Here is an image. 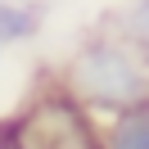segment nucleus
<instances>
[{
  "mask_svg": "<svg viewBox=\"0 0 149 149\" xmlns=\"http://www.w3.org/2000/svg\"><path fill=\"white\" fill-rule=\"evenodd\" d=\"M63 86L86 113H118L149 95L145 50L122 36H95L72 54Z\"/></svg>",
  "mask_w": 149,
  "mask_h": 149,
  "instance_id": "nucleus-1",
  "label": "nucleus"
},
{
  "mask_svg": "<svg viewBox=\"0 0 149 149\" xmlns=\"http://www.w3.org/2000/svg\"><path fill=\"white\" fill-rule=\"evenodd\" d=\"M100 149H149V95L109 113L100 131Z\"/></svg>",
  "mask_w": 149,
  "mask_h": 149,
  "instance_id": "nucleus-2",
  "label": "nucleus"
},
{
  "mask_svg": "<svg viewBox=\"0 0 149 149\" xmlns=\"http://www.w3.org/2000/svg\"><path fill=\"white\" fill-rule=\"evenodd\" d=\"M41 27V9L27 5V0H0V50L18 45V41H32Z\"/></svg>",
  "mask_w": 149,
  "mask_h": 149,
  "instance_id": "nucleus-3",
  "label": "nucleus"
}]
</instances>
